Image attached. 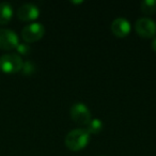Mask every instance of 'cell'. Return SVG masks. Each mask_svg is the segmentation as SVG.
Returning <instances> with one entry per match:
<instances>
[{"label": "cell", "instance_id": "obj_1", "mask_svg": "<svg viewBox=\"0 0 156 156\" xmlns=\"http://www.w3.org/2000/svg\"><path fill=\"white\" fill-rule=\"evenodd\" d=\"M91 135L86 128H75L66 134L64 138V143L69 150L77 152L83 150L90 142Z\"/></svg>", "mask_w": 156, "mask_h": 156}, {"label": "cell", "instance_id": "obj_2", "mask_svg": "<svg viewBox=\"0 0 156 156\" xmlns=\"http://www.w3.org/2000/svg\"><path fill=\"white\" fill-rule=\"evenodd\" d=\"M24 61L16 52H9L0 57V69L5 73L14 74L22 71Z\"/></svg>", "mask_w": 156, "mask_h": 156}, {"label": "cell", "instance_id": "obj_3", "mask_svg": "<svg viewBox=\"0 0 156 156\" xmlns=\"http://www.w3.org/2000/svg\"><path fill=\"white\" fill-rule=\"evenodd\" d=\"M69 115L74 122L85 126H87L88 123L92 120V115L89 107L81 102H77L72 105L69 109Z\"/></svg>", "mask_w": 156, "mask_h": 156}, {"label": "cell", "instance_id": "obj_4", "mask_svg": "<svg viewBox=\"0 0 156 156\" xmlns=\"http://www.w3.org/2000/svg\"><path fill=\"white\" fill-rule=\"evenodd\" d=\"M45 34V27L41 23H31L23 28L22 37L25 43L30 44L41 40Z\"/></svg>", "mask_w": 156, "mask_h": 156}, {"label": "cell", "instance_id": "obj_5", "mask_svg": "<svg viewBox=\"0 0 156 156\" xmlns=\"http://www.w3.org/2000/svg\"><path fill=\"white\" fill-rule=\"evenodd\" d=\"M135 30L144 39L155 37L156 35V23L150 17H140L135 23Z\"/></svg>", "mask_w": 156, "mask_h": 156}, {"label": "cell", "instance_id": "obj_6", "mask_svg": "<svg viewBox=\"0 0 156 156\" xmlns=\"http://www.w3.org/2000/svg\"><path fill=\"white\" fill-rule=\"evenodd\" d=\"M18 44H20V39H18V35L16 34V32H14L11 29H0V49H16Z\"/></svg>", "mask_w": 156, "mask_h": 156}, {"label": "cell", "instance_id": "obj_7", "mask_svg": "<svg viewBox=\"0 0 156 156\" xmlns=\"http://www.w3.org/2000/svg\"><path fill=\"white\" fill-rule=\"evenodd\" d=\"M111 32L118 37H125L129 34L130 29H132V26H130V23L128 22L126 18L124 17H117L115 20H112L111 23Z\"/></svg>", "mask_w": 156, "mask_h": 156}, {"label": "cell", "instance_id": "obj_8", "mask_svg": "<svg viewBox=\"0 0 156 156\" xmlns=\"http://www.w3.org/2000/svg\"><path fill=\"white\" fill-rule=\"evenodd\" d=\"M17 17L20 20H25V22H31V20H35L40 15V10L33 3H25V5H20L17 10Z\"/></svg>", "mask_w": 156, "mask_h": 156}, {"label": "cell", "instance_id": "obj_9", "mask_svg": "<svg viewBox=\"0 0 156 156\" xmlns=\"http://www.w3.org/2000/svg\"><path fill=\"white\" fill-rule=\"evenodd\" d=\"M13 8L9 2H0V25H7L13 17Z\"/></svg>", "mask_w": 156, "mask_h": 156}, {"label": "cell", "instance_id": "obj_10", "mask_svg": "<svg viewBox=\"0 0 156 156\" xmlns=\"http://www.w3.org/2000/svg\"><path fill=\"white\" fill-rule=\"evenodd\" d=\"M104 128V123L102 122L101 119H98V118H94L91 121L88 123V125L86 126V129L89 133L90 135H96L100 134L101 132Z\"/></svg>", "mask_w": 156, "mask_h": 156}, {"label": "cell", "instance_id": "obj_11", "mask_svg": "<svg viewBox=\"0 0 156 156\" xmlns=\"http://www.w3.org/2000/svg\"><path fill=\"white\" fill-rule=\"evenodd\" d=\"M140 9L142 13L152 15L156 12V0H143L140 3Z\"/></svg>", "mask_w": 156, "mask_h": 156}, {"label": "cell", "instance_id": "obj_12", "mask_svg": "<svg viewBox=\"0 0 156 156\" xmlns=\"http://www.w3.org/2000/svg\"><path fill=\"white\" fill-rule=\"evenodd\" d=\"M20 72H22V73L24 74V75H26V76L32 75V74L35 72L34 63H33L32 61H30V60L24 62V65H23V69H22V71H20Z\"/></svg>", "mask_w": 156, "mask_h": 156}, {"label": "cell", "instance_id": "obj_13", "mask_svg": "<svg viewBox=\"0 0 156 156\" xmlns=\"http://www.w3.org/2000/svg\"><path fill=\"white\" fill-rule=\"evenodd\" d=\"M16 50H17V54L20 55H28L30 54V46H29V44L27 43H20L17 45V47H16Z\"/></svg>", "mask_w": 156, "mask_h": 156}, {"label": "cell", "instance_id": "obj_14", "mask_svg": "<svg viewBox=\"0 0 156 156\" xmlns=\"http://www.w3.org/2000/svg\"><path fill=\"white\" fill-rule=\"evenodd\" d=\"M151 46H152V49H153L154 51L156 52V37H154V39H153V41H152Z\"/></svg>", "mask_w": 156, "mask_h": 156}, {"label": "cell", "instance_id": "obj_15", "mask_svg": "<svg viewBox=\"0 0 156 156\" xmlns=\"http://www.w3.org/2000/svg\"><path fill=\"white\" fill-rule=\"evenodd\" d=\"M101 156H106V155H101Z\"/></svg>", "mask_w": 156, "mask_h": 156}]
</instances>
